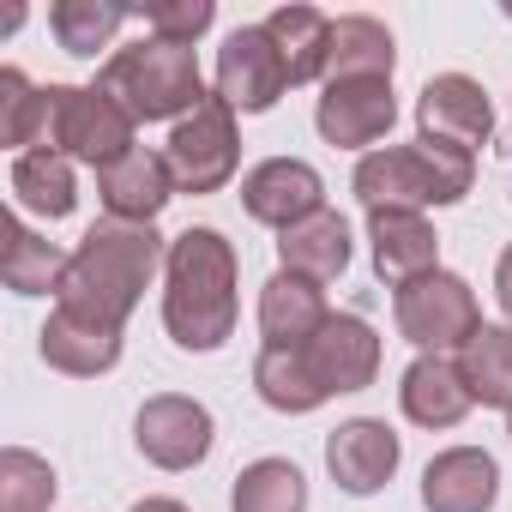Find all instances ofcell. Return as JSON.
<instances>
[{
  "instance_id": "obj_26",
  "label": "cell",
  "mask_w": 512,
  "mask_h": 512,
  "mask_svg": "<svg viewBox=\"0 0 512 512\" xmlns=\"http://www.w3.org/2000/svg\"><path fill=\"white\" fill-rule=\"evenodd\" d=\"M458 368H464V386L476 404L488 410H512V326H488L458 350Z\"/></svg>"
},
{
  "instance_id": "obj_31",
  "label": "cell",
  "mask_w": 512,
  "mask_h": 512,
  "mask_svg": "<svg viewBox=\"0 0 512 512\" xmlns=\"http://www.w3.org/2000/svg\"><path fill=\"white\" fill-rule=\"evenodd\" d=\"M55 494H61V476L49 458H37L31 446L0 452V512H49Z\"/></svg>"
},
{
  "instance_id": "obj_15",
  "label": "cell",
  "mask_w": 512,
  "mask_h": 512,
  "mask_svg": "<svg viewBox=\"0 0 512 512\" xmlns=\"http://www.w3.org/2000/svg\"><path fill=\"white\" fill-rule=\"evenodd\" d=\"M500 500V464L482 446H446L422 470V506L428 512H494Z\"/></svg>"
},
{
  "instance_id": "obj_7",
  "label": "cell",
  "mask_w": 512,
  "mask_h": 512,
  "mask_svg": "<svg viewBox=\"0 0 512 512\" xmlns=\"http://www.w3.org/2000/svg\"><path fill=\"white\" fill-rule=\"evenodd\" d=\"M163 157H169V175H175L181 193H217V187H229L235 169H241V127H235V109L211 91L187 121H175Z\"/></svg>"
},
{
  "instance_id": "obj_23",
  "label": "cell",
  "mask_w": 512,
  "mask_h": 512,
  "mask_svg": "<svg viewBox=\"0 0 512 512\" xmlns=\"http://www.w3.org/2000/svg\"><path fill=\"white\" fill-rule=\"evenodd\" d=\"M13 199L25 205V211H37V217H49V223H61V217H73V205H79V181H73V163L61 157V151H49V145H37V151H25V157H13Z\"/></svg>"
},
{
  "instance_id": "obj_17",
  "label": "cell",
  "mask_w": 512,
  "mask_h": 512,
  "mask_svg": "<svg viewBox=\"0 0 512 512\" xmlns=\"http://www.w3.org/2000/svg\"><path fill=\"white\" fill-rule=\"evenodd\" d=\"M398 410H404L416 428H428V434L458 428V422L476 410L458 356H416V362L404 368V380H398Z\"/></svg>"
},
{
  "instance_id": "obj_18",
  "label": "cell",
  "mask_w": 512,
  "mask_h": 512,
  "mask_svg": "<svg viewBox=\"0 0 512 512\" xmlns=\"http://www.w3.org/2000/svg\"><path fill=\"white\" fill-rule=\"evenodd\" d=\"M368 241H374V272L392 290L440 272V235L422 211H368Z\"/></svg>"
},
{
  "instance_id": "obj_29",
  "label": "cell",
  "mask_w": 512,
  "mask_h": 512,
  "mask_svg": "<svg viewBox=\"0 0 512 512\" xmlns=\"http://www.w3.org/2000/svg\"><path fill=\"white\" fill-rule=\"evenodd\" d=\"M127 19H133V7H115V0H55V7H49L55 43L67 55H79V61H91L97 49H109Z\"/></svg>"
},
{
  "instance_id": "obj_4",
  "label": "cell",
  "mask_w": 512,
  "mask_h": 512,
  "mask_svg": "<svg viewBox=\"0 0 512 512\" xmlns=\"http://www.w3.org/2000/svg\"><path fill=\"white\" fill-rule=\"evenodd\" d=\"M97 91H109L133 121H187L211 91L199 79V55L181 49V43H163V37H145V43H127L103 61L97 73Z\"/></svg>"
},
{
  "instance_id": "obj_24",
  "label": "cell",
  "mask_w": 512,
  "mask_h": 512,
  "mask_svg": "<svg viewBox=\"0 0 512 512\" xmlns=\"http://www.w3.org/2000/svg\"><path fill=\"white\" fill-rule=\"evenodd\" d=\"M398 67V49H392V31L368 13H350V19H332V67L326 79H392Z\"/></svg>"
},
{
  "instance_id": "obj_8",
  "label": "cell",
  "mask_w": 512,
  "mask_h": 512,
  "mask_svg": "<svg viewBox=\"0 0 512 512\" xmlns=\"http://www.w3.org/2000/svg\"><path fill=\"white\" fill-rule=\"evenodd\" d=\"M211 440H217L211 410L199 398H181V392H157L133 416V446L157 470H193V464H205Z\"/></svg>"
},
{
  "instance_id": "obj_30",
  "label": "cell",
  "mask_w": 512,
  "mask_h": 512,
  "mask_svg": "<svg viewBox=\"0 0 512 512\" xmlns=\"http://www.w3.org/2000/svg\"><path fill=\"white\" fill-rule=\"evenodd\" d=\"M43 133H49V91H37L25 67H0V145L25 157L43 145Z\"/></svg>"
},
{
  "instance_id": "obj_35",
  "label": "cell",
  "mask_w": 512,
  "mask_h": 512,
  "mask_svg": "<svg viewBox=\"0 0 512 512\" xmlns=\"http://www.w3.org/2000/svg\"><path fill=\"white\" fill-rule=\"evenodd\" d=\"M506 434H512V410H506Z\"/></svg>"
},
{
  "instance_id": "obj_13",
  "label": "cell",
  "mask_w": 512,
  "mask_h": 512,
  "mask_svg": "<svg viewBox=\"0 0 512 512\" xmlns=\"http://www.w3.org/2000/svg\"><path fill=\"white\" fill-rule=\"evenodd\" d=\"M302 362H308V374L320 380L326 398L362 392V386H374V374H380V338H374V326H368L362 314H332V320L302 344Z\"/></svg>"
},
{
  "instance_id": "obj_6",
  "label": "cell",
  "mask_w": 512,
  "mask_h": 512,
  "mask_svg": "<svg viewBox=\"0 0 512 512\" xmlns=\"http://www.w3.org/2000/svg\"><path fill=\"white\" fill-rule=\"evenodd\" d=\"M392 320H398V338L416 344L422 356H452L464 350L476 332H482V308H476V290L458 278V272H428V278H410L392 290Z\"/></svg>"
},
{
  "instance_id": "obj_19",
  "label": "cell",
  "mask_w": 512,
  "mask_h": 512,
  "mask_svg": "<svg viewBox=\"0 0 512 512\" xmlns=\"http://www.w3.org/2000/svg\"><path fill=\"white\" fill-rule=\"evenodd\" d=\"M326 320H332V308H326V290L314 278H296L284 266L266 278V290H260V338H266V350H302Z\"/></svg>"
},
{
  "instance_id": "obj_3",
  "label": "cell",
  "mask_w": 512,
  "mask_h": 512,
  "mask_svg": "<svg viewBox=\"0 0 512 512\" xmlns=\"http://www.w3.org/2000/svg\"><path fill=\"white\" fill-rule=\"evenodd\" d=\"M356 199L368 211H428V205H458L476 187V157L434 145V139H410V145H380L356 163L350 175Z\"/></svg>"
},
{
  "instance_id": "obj_27",
  "label": "cell",
  "mask_w": 512,
  "mask_h": 512,
  "mask_svg": "<svg viewBox=\"0 0 512 512\" xmlns=\"http://www.w3.org/2000/svg\"><path fill=\"white\" fill-rule=\"evenodd\" d=\"M229 512H308V476L290 458H253L229 488Z\"/></svg>"
},
{
  "instance_id": "obj_22",
  "label": "cell",
  "mask_w": 512,
  "mask_h": 512,
  "mask_svg": "<svg viewBox=\"0 0 512 512\" xmlns=\"http://www.w3.org/2000/svg\"><path fill=\"white\" fill-rule=\"evenodd\" d=\"M266 37L290 73V85H314L332 67V19L320 7H278L266 19Z\"/></svg>"
},
{
  "instance_id": "obj_1",
  "label": "cell",
  "mask_w": 512,
  "mask_h": 512,
  "mask_svg": "<svg viewBox=\"0 0 512 512\" xmlns=\"http://www.w3.org/2000/svg\"><path fill=\"white\" fill-rule=\"evenodd\" d=\"M241 314V260L235 241L211 223H187L163 260V326L181 350L211 356L229 344Z\"/></svg>"
},
{
  "instance_id": "obj_28",
  "label": "cell",
  "mask_w": 512,
  "mask_h": 512,
  "mask_svg": "<svg viewBox=\"0 0 512 512\" xmlns=\"http://www.w3.org/2000/svg\"><path fill=\"white\" fill-rule=\"evenodd\" d=\"M253 392H260V404H272L278 416H308V410L326 404V392L308 374L302 350H260L253 356Z\"/></svg>"
},
{
  "instance_id": "obj_20",
  "label": "cell",
  "mask_w": 512,
  "mask_h": 512,
  "mask_svg": "<svg viewBox=\"0 0 512 512\" xmlns=\"http://www.w3.org/2000/svg\"><path fill=\"white\" fill-rule=\"evenodd\" d=\"M37 350H43V362H49L55 374L97 380V374H109V368L121 362V332L91 326V320H79V314L55 308V314L43 320V332H37Z\"/></svg>"
},
{
  "instance_id": "obj_34",
  "label": "cell",
  "mask_w": 512,
  "mask_h": 512,
  "mask_svg": "<svg viewBox=\"0 0 512 512\" xmlns=\"http://www.w3.org/2000/svg\"><path fill=\"white\" fill-rule=\"evenodd\" d=\"M127 512H187L181 500H169V494H145V500H133Z\"/></svg>"
},
{
  "instance_id": "obj_5",
  "label": "cell",
  "mask_w": 512,
  "mask_h": 512,
  "mask_svg": "<svg viewBox=\"0 0 512 512\" xmlns=\"http://www.w3.org/2000/svg\"><path fill=\"white\" fill-rule=\"evenodd\" d=\"M133 115L97 85H49V133L43 145L67 163H91L97 175L133 151Z\"/></svg>"
},
{
  "instance_id": "obj_11",
  "label": "cell",
  "mask_w": 512,
  "mask_h": 512,
  "mask_svg": "<svg viewBox=\"0 0 512 512\" xmlns=\"http://www.w3.org/2000/svg\"><path fill=\"white\" fill-rule=\"evenodd\" d=\"M416 139H434V145H452V151L476 157L494 139V103H488V91L470 73L428 79L422 97H416Z\"/></svg>"
},
{
  "instance_id": "obj_16",
  "label": "cell",
  "mask_w": 512,
  "mask_h": 512,
  "mask_svg": "<svg viewBox=\"0 0 512 512\" xmlns=\"http://www.w3.org/2000/svg\"><path fill=\"white\" fill-rule=\"evenodd\" d=\"M181 187H175V175H169V157L163 151H145V145H133L121 163H109L103 175H97V199H103V211L115 217V223H157V211L175 199Z\"/></svg>"
},
{
  "instance_id": "obj_14",
  "label": "cell",
  "mask_w": 512,
  "mask_h": 512,
  "mask_svg": "<svg viewBox=\"0 0 512 512\" xmlns=\"http://www.w3.org/2000/svg\"><path fill=\"white\" fill-rule=\"evenodd\" d=\"M398 458H404V446H398V434H392L380 416H350V422H338V428L326 434V470H332V482H338L344 494H356V500L380 494V488L398 476Z\"/></svg>"
},
{
  "instance_id": "obj_10",
  "label": "cell",
  "mask_w": 512,
  "mask_h": 512,
  "mask_svg": "<svg viewBox=\"0 0 512 512\" xmlns=\"http://www.w3.org/2000/svg\"><path fill=\"white\" fill-rule=\"evenodd\" d=\"M398 121V97H392V79H326L320 103H314V127L326 145L338 151H362L380 145Z\"/></svg>"
},
{
  "instance_id": "obj_21",
  "label": "cell",
  "mask_w": 512,
  "mask_h": 512,
  "mask_svg": "<svg viewBox=\"0 0 512 512\" xmlns=\"http://www.w3.org/2000/svg\"><path fill=\"white\" fill-rule=\"evenodd\" d=\"M278 266L296 272V278H314V284L344 278V272H350V223H344L332 205L314 211L308 223H296V229L278 235Z\"/></svg>"
},
{
  "instance_id": "obj_12",
  "label": "cell",
  "mask_w": 512,
  "mask_h": 512,
  "mask_svg": "<svg viewBox=\"0 0 512 512\" xmlns=\"http://www.w3.org/2000/svg\"><path fill=\"white\" fill-rule=\"evenodd\" d=\"M241 211L284 235V229L308 223L314 211H326V181L302 157H266L241 175Z\"/></svg>"
},
{
  "instance_id": "obj_33",
  "label": "cell",
  "mask_w": 512,
  "mask_h": 512,
  "mask_svg": "<svg viewBox=\"0 0 512 512\" xmlns=\"http://www.w3.org/2000/svg\"><path fill=\"white\" fill-rule=\"evenodd\" d=\"M494 302L512 314V241H506V253L494 260Z\"/></svg>"
},
{
  "instance_id": "obj_32",
  "label": "cell",
  "mask_w": 512,
  "mask_h": 512,
  "mask_svg": "<svg viewBox=\"0 0 512 512\" xmlns=\"http://www.w3.org/2000/svg\"><path fill=\"white\" fill-rule=\"evenodd\" d=\"M139 19L151 25V37L193 49L217 25V7H211V0H151V7H139Z\"/></svg>"
},
{
  "instance_id": "obj_9",
  "label": "cell",
  "mask_w": 512,
  "mask_h": 512,
  "mask_svg": "<svg viewBox=\"0 0 512 512\" xmlns=\"http://www.w3.org/2000/svg\"><path fill=\"white\" fill-rule=\"evenodd\" d=\"M284 91H290V73H284L266 25H235L217 49V97L235 115H266V109H278Z\"/></svg>"
},
{
  "instance_id": "obj_25",
  "label": "cell",
  "mask_w": 512,
  "mask_h": 512,
  "mask_svg": "<svg viewBox=\"0 0 512 512\" xmlns=\"http://www.w3.org/2000/svg\"><path fill=\"white\" fill-rule=\"evenodd\" d=\"M67 260H73V253H61L55 241H43L19 217H7V260H0V278H7L13 296H55Z\"/></svg>"
},
{
  "instance_id": "obj_2",
  "label": "cell",
  "mask_w": 512,
  "mask_h": 512,
  "mask_svg": "<svg viewBox=\"0 0 512 512\" xmlns=\"http://www.w3.org/2000/svg\"><path fill=\"white\" fill-rule=\"evenodd\" d=\"M169 260V241L151 229V223H91L73 247V260L61 272V290H55V308L91 320V326H109L121 332L127 314L139 308V296L151 290V278L163 272Z\"/></svg>"
}]
</instances>
